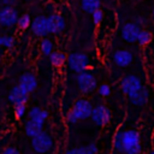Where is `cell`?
I'll list each match as a JSON object with an SVG mask.
<instances>
[{
    "label": "cell",
    "instance_id": "277c9868",
    "mask_svg": "<svg viewBox=\"0 0 154 154\" xmlns=\"http://www.w3.org/2000/svg\"><path fill=\"white\" fill-rule=\"evenodd\" d=\"M67 65L72 71L79 73L89 67V57L84 53H71L67 57Z\"/></svg>",
    "mask_w": 154,
    "mask_h": 154
},
{
    "label": "cell",
    "instance_id": "f35d334b",
    "mask_svg": "<svg viewBox=\"0 0 154 154\" xmlns=\"http://www.w3.org/2000/svg\"><path fill=\"white\" fill-rule=\"evenodd\" d=\"M0 55H1V53H0Z\"/></svg>",
    "mask_w": 154,
    "mask_h": 154
},
{
    "label": "cell",
    "instance_id": "7c38bea8",
    "mask_svg": "<svg viewBox=\"0 0 154 154\" xmlns=\"http://www.w3.org/2000/svg\"><path fill=\"white\" fill-rule=\"evenodd\" d=\"M48 19V26H49V31L51 34H60L64 31L65 29V19L63 18V16L58 14V13H53L51 16L47 17Z\"/></svg>",
    "mask_w": 154,
    "mask_h": 154
},
{
    "label": "cell",
    "instance_id": "f546056e",
    "mask_svg": "<svg viewBox=\"0 0 154 154\" xmlns=\"http://www.w3.org/2000/svg\"><path fill=\"white\" fill-rule=\"evenodd\" d=\"M1 154H20V152L14 147H5L1 152Z\"/></svg>",
    "mask_w": 154,
    "mask_h": 154
},
{
    "label": "cell",
    "instance_id": "ffe728a7",
    "mask_svg": "<svg viewBox=\"0 0 154 154\" xmlns=\"http://www.w3.org/2000/svg\"><path fill=\"white\" fill-rule=\"evenodd\" d=\"M30 24H31V18H30V16H29L28 13H24V14L19 16L18 19H17V26H18L20 30L28 29V28L30 26Z\"/></svg>",
    "mask_w": 154,
    "mask_h": 154
},
{
    "label": "cell",
    "instance_id": "8d00e7d4",
    "mask_svg": "<svg viewBox=\"0 0 154 154\" xmlns=\"http://www.w3.org/2000/svg\"><path fill=\"white\" fill-rule=\"evenodd\" d=\"M24 1H31V0H24Z\"/></svg>",
    "mask_w": 154,
    "mask_h": 154
},
{
    "label": "cell",
    "instance_id": "5bb4252c",
    "mask_svg": "<svg viewBox=\"0 0 154 154\" xmlns=\"http://www.w3.org/2000/svg\"><path fill=\"white\" fill-rule=\"evenodd\" d=\"M28 94L32 93L36 87H37V81H36V77L32 75V73H29V72H25L23 73L20 77H19V83H18Z\"/></svg>",
    "mask_w": 154,
    "mask_h": 154
},
{
    "label": "cell",
    "instance_id": "44dd1931",
    "mask_svg": "<svg viewBox=\"0 0 154 154\" xmlns=\"http://www.w3.org/2000/svg\"><path fill=\"white\" fill-rule=\"evenodd\" d=\"M40 51L43 55H49L53 52V43L49 38H43L40 42Z\"/></svg>",
    "mask_w": 154,
    "mask_h": 154
},
{
    "label": "cell",
    "instance_id": "74e56055",
    "mask_svg": "<svg viewBox=\"0 0 154 154\" xmlns=\"http://www.w3.org/2000/svg\"><path fill=\"white\" fill-rule=\"evenodd\" d=\"M0 37H1V36H0ZM0 47H1V41H0Z\"/></svg>",
    "mask_w": 154,
    "mask_h": 154
},
{
    "label": "cell",
    "instance_id": "ba28073f",
    "mask_svg": "<svg viewBox=\"0 0 154 154\" xmlns=\"http://www.w3.org/2000/svg\"><path fill=\"white\" fill-rule=\"evenodd\" d=\"M142 87L143 85H142L141 79L135 75H128V76L123 77L120 81V89L126 95H130V94L140 90Z\"/></svg>",
    "mask_w": 154,
    "mask_h": 154
},
{
    "label": "cell",
    "instance_id": "9c48e42d",
    "mask_svg": "<svg viewBox=\"0 0 154 154\" xmlns=\"http://www.w3.org/2000/svg\"><path fill=\"white\" fill-rule=\"evenodd\" d=\"M90 118L91 120L99 125V126H103L106 125L109 119H111V112L109 109L103 106V105H97L95 107H93V111H91V114H90Z\"/></svg>",
    "mask_w": 154,
    "mask_h": 154
},
{
    "label": "cell",
    "instance_id": "4dcf8cb0",
    "mask_svg": "<svg viewBox=\"0 0 154 154\" xmlns=\"http://www.w3.org/2000/svg\"><path fill=\"white\" fill-rule=\"evenodd\" d=\"M65 154H85L84 152V148L81 147V148H72V149H69L65 152Z\"/></svg>",
    "mask_w": 154,
    "mask_h": 154
},
{
    "label": "cell",
    "instance_id": "603a6c76",
    "mask_svg": "<svg viewBox=\"0 0 154 154\" xmlns=\"http://www.w3.org/2000/svg\"><path fill=\"white\" fill-rule=\"evenodd\" d=\"M0 41H1V47H5V48H12L14 45V37L10 36V35L1 36Z\"/></svg>",
    "mask_w": 154,
    "mask_h": 154
},
{
    "label": "cell",
    "instance_id": "5b68a950",
    "mask_svg": "<svg viewBox=\"0 0 154 154\" xmlns=\"http://www.w3.org/2000/svg\"><path fill=\"white\" fill-rule=\"evenodd\" d=\"M18 11L13 6H2L0 7V25L5 28H11L17 24Z\"/></svg>",
    "mask_w": 154,
    "mask_h": 154
},
{
    "label": "cell",
    "instance_id": "ac0fdd59",
    "mask_svg": "<svg viewBox=\"0 0 154 154\" xmlns=\"http://www.w3.org/2000/svg\"><path fill=\"white\" fill-rule=\"evenodd\" d=\"M82 10L87 13H93L95 10L101 7V0H82Z\"/></svg>",
    "mask_w": 154,
    "mask_h": 154
},
{
    "label": "cell",
    "instance_id": "6da1fadb",
    "mask_svg": "<svg viewBox=\"0 0 154 154\" xmlns=\"http://www.w3.org/2000/svg\"><path fill=\"white\" fill-rule=\"evenodd\" d=\"M141 150L140 134L136 130L123 131V152L126 154H140Z\"/></svg>",
    "mask_w": 154,
    "mask_h": 154
},
{
    "label": "cell",
    "instance_id": "4fadbf2b",
    "mask_svg": "<svg viewBox=\"0 0 154 154\" xmlns=\"http://www.w3.org/2000/svg\"><path fill=\"white\" fill-rule=\"evenodd\" d=\"M29 99V94L18 84V85H14L10 94H8V100L13 103V105H18V103H25Z\"/></svg>",
    "mask_w": 154,
    "mask_h": 154
},
{
    "label": "cell",
    "instance_id": "d590c367",
    "mask_svg": "<svg viewBox=\"0 0 154 154\" xmlns=\"http://www.w3.org/2000/svg\"><path fill=\"white\" fill-rule=\"evenodd\" d=\"M150 154H154V150H153V152H152V153H150Z\"/></svg>",
    "mask_w": 154,
    "mask_h": 154
},
{
    "label": "cell",
    "instance_id": "1f68e13d",
    "mask_svg": "<svg viewBox=\"0 0 154 154\" xmlns=\"http://www.w3.org/2000/svg\"><path fill=\"white\" fill-rule=\"evenodd\" d=\"M66 119H67V122H69V123H72V124H75V123H77V122H78V118L75 116V113H73L72 111H70V112L67 113Z\"/></svg>",
    "mask_w": 154,
    "mask_h": 154
},
{
    "label": "cell",
    "instance_id": "30bf717a",
    "mask_svg": "<svg viewBox=\"0 0 154 154\" xmlns=\"http://www.w3.org/2000/svg\"><path fill=\"white\" fill-rule=\"evenodd\" d=\"M140 31H141L140 25H137L135 22H129L122 26V30H120L122 38L129 43H134L137 41V36Z\"/></svg>",
    "mask_w": 154,
    "mask_h": 154
},
{
    "label": "cell",
    "instance_id": "e575fe53",
    "mask_svg": "<svg viewBox=\"0 0 154 154\" xmlns=\"http://www.w3.org/2000/svg\"><path fill=\"white\" fill-rule=\"evenodd\" d=\"M152 16H153V19H154V10H153V13H152Z\"/></svg>",
    "mask_w": 154,
    "mask_h": 154
},
{
    "label": "cell",
    "instance_id": "4316f807",
    "mask_svg": "<svg viewBox=\"0 0 154 154\" xmlns=\"http://www.w3.org/2000/svg\"><path fill=\"white\" fill-rule=\"evenodd\" d=\"M97 90H99V94L101 96H103V97H106V96H108L111 94V87L108 84H101Z\"/></svg>",
    "mask_w": 154,
    "mask_h": 154
},
{
    "label": "cell",
    "instance_id": "8fae6325",
    "mask_svg": "<svg viewBox=\"0 0 154 154\" xmlns=\"http://www.w3.org/2000/svg\"><path fill=\"white\" fill-rule=\"evenodd\" d=\"M113 58V61L117 66L119 67H128L132 64V60H134V55L128 49H118L113 53L112 55Z\"/></svg>",
    "mask_w": 154,
    "mask_h": 154
},
{
    "label": "cell",
    "instance_id": "d6a6232c",
    "mask_svg": "<svg viewBox=\"0 0 154 154\" xmlns=\"http://www.w3.org/2000/svg\"><path fill=\"white\" fill-rule=\"evenodd\" d=\"M16 4H17V0H0V5H1V7L2 6H16Z\"/></svg>",
    "mask_w": 154,
    "mask_h": 154
},
{
    "label": "cell",
    "instance_id": "8992f818",
    "mask_svg": "<svg viewBox=\"0 0 154 154\" xmlns=\"http://www.w3.org/2000/svg\"><path fill=\"white\" fill-rule=\"evenodd\" d=\"M71 111L75 113V116L78 118V120H84V119L90 118V114L93 111V105L87 99H78L73 103Z\"/></svg>",
    "mask_w": 154,
    "mask_h": 154
},
{
    "label": "cell",
    "instance_id": "e0dca14e",
    "mask_svg": "<svg viewBox=\"0 0 154 154\" xmlns=\"http://www.w3.org/2000/svg\"><path fill=\"white\" fill-rule=\"evenodd\" d=\"M49 61L55 67H61L66 61V55L63 52H52L49 54Z\"/></svg>",
    "mask_w": 154,
    "mask_h": 154
},
{
    "label": "cell",
    "instance_id": "52a82bcc",
    "mask_svg": "<svg viewBox=\"0 0 154 154\" xmlns=\"http://www.w3.org/2000/svg\"><path fill=\"white\" fill-rule=\"evenodd\" d=\"M30 29H31L32 34L36 35L37 37H46L48 34H51L49 26H48V19H47L46 16H37V17H35L31 20Z\"/></svg>",
    "mask_w": 154,
    "mask_h": 154
},
{
    "label": "cell",
    "instance_id": "d6986e66",
    "mask_svg": "<svg viewBox=\"0 0 154 154\" xmlns=\"http://www.w3.org/2000/svg\"><path fill=\"white\" fill-rule=\"evenodd\" d=\"M152 38H153V35H152L150 31L144 30V29H141V31L138 32L137 41H136V42H137L140 46H146V45H148V43L152 41Z\"/></svg>",
    "mask_w": 154,
    "mask_h": 154
},
{
    "label": "cell",
    "instance_id": "d4e9b609",
    "mask_svg": "<svg viewBox=\"0 0 154 154\" xmlns=\"http://www.w3.org/2000/svg\"><path fill=\"white\" fill-rule=\"evenodd\" d=\"M91 16H93V22H94L95 25H99V24L102 22V19H103V12H102V10H100V8L95 10V11L91 13Z\"/></svg>",
    "mask_w": 154,
    "mask_h": 154
},
{
    "label": "cell",
    "instance_id": "cb8c5ba5",
    "mask_svg": "<svg viewBox=\"0 0 154 154\" xmlns=\"http://www.w3.org/2000/svg\"><path fill=\"white\" fill-rule=\"evenodd\" d=\"M13 112H14L16 118H18V119L23 118L24 114H25V112H26V106H25V103H18V105H14V109H13Z\"/></svg>",
    "mask_w": 154,
    "mask_h": 154
},
{
    "label": "cell",
    "instance_id": "2e32d148",
    "mask_svg": "<svg viewBox=\"0 0 154 154\" xmlns=\"http://www.w3.org/2000/svg\"><path fill=\"white\" fill-rule=\"evenodd\" d=\"M24 131H25V134H26L29 137L32 138L34 136L38 135V134L42 131V125L38 124V123H36V122H34L32 119H29V120L25 123V125H24Z\"/></svg>",
    "mask_w": 154,
    "mask_h": 154
},
{
    "label": "cell",
    "instance_id": "7a4b0ae2",
    "mask_svg": "<svg viewBox=\"0 0 154 154\" xmlns=\"http://www.w3.org/2000/svg\"><path fill=\"white\" fill-rule=\"evenodd\" d=\"M31 146H32V148H34V150L36 153H38V154H46V153H48L52 149V147H53V140H52V137L47 132L41 131L38 135H36V136L32 137Z\"/></svg>",
    "mask_w": 154,
    "mask_h": 154
},
{
    "label": "cell",
    "instance_id": "836d02e7",
    "mask_svg": "<svg viewBox=\"0 0 154 154\" xmlns=\"http://www.w3.org/2000/svg\"><path fill=\"white\" fill-rule=\"evenodd\" d=\"M135 23H136L137 25L142 26L143 24H146V19H144L143 17H136V19H135Z\"/></svg>",
    "mask_w": 154,
    "mask_h": 154
},
{
    "label": "cell",
    "instance_id": "9a60e30c",
    "mask_svg": "<svg viewBox=\"0 0 154 154\" xmlns=\"http://www.w3.org/2000/svg\"><path fill=\"white\" fill-rule=\"evenodd\" d=\"M148 96H149L148 90H147L144 87H142L140 90H137V91H135V93L128 95L130 102H131L132 105H135V106H143V105L147 102Z\"/></svg>",
    "mask_w": 154,
    "mask_h": 154
},
{
    "label": "cell",
    "instance_id": "f1b7e54d",
    "mask_svg": "<svg viewBox=\"0 0 154 154\" xmlns=\"http://www.w3.org/2000/svg\"><path fill=\"white\" fill-rule=\"evenodd\" d=\"M41 112V108L40 107H37V106H34V107H31L30 109H29V112H28V116H29V119H32V118H35L38 113Z\"/></svg>",
    "mask_w": 154,
    "mask_h": 154
},
{
    "label": "cell",
    "instance_id": "83f0119b",
    "mask_svg": "<svg viewBox=\"0 0 154 154\" xmlns=\"http://www.w3.org/2000/svg\"><path fill=\"white\" fill-rule=\"evenodd\" d=\"M83 148H84L85 154H96L97 153V147L95 143H89L88 146H85Z\"/></svg>",
    "mask_w": 154,
    "mask_h": 154
},
{
    "label": "cell",
    "instance_id": "3957f363",
    "mask_svg": "<svg viewBox=\"0 0 154 154\" xmlns=\"http://www.w3.org/2000/svg\"><path fill=\"white\" fill-rule=\"evenodd\" d=\"M76 81H77L78 89L83 94H89V93H91L96 89V78L94 77L93 73L88 72L87 70L79 72Z\"/></svg>",
    "mask_w": 154,
    "mask_h": 154
},
{
    "label": "cell",
    "instance_id": "7402d4cb",
    "mask_svg": "<svg viewBox=\"0 0 154 154\" xmlns=\"http://www.w3.org/2000/svg\"><path fill=\"white\" fill-rule=\"evenodd\" d=\"M113 147L118 152H123V131H117L113 138Z\"/></svg>",
    "mask_w": 154,
    "mask_h": 154
},
{
    "label": "cell",
    "instance_id": "484cf974",
    "mask_svg": "<svg viewBox=\"0 0 154 154\" xmlns=\"http://www.w3.org/2000/svg\"><path fill=\"white\" fill-rule=\"evenodd\" d=\"M47 118H48V112L45 111V109H41V112L35 118H32V120L36 122V123H38V124H41V125H43V123L46 122Z\"/></svg>",
    "mask_w": 154,
    "mask_h": 154
}]
</instances>
